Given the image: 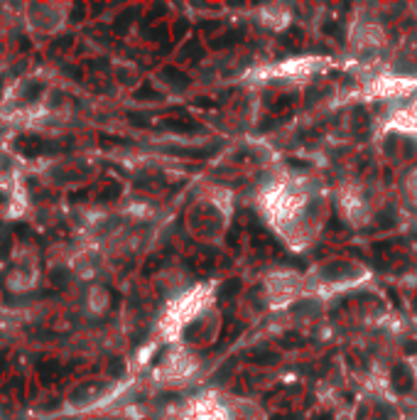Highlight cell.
<instances>
[{
    "instance_id": "obj_2",
    "label": "cell",
    "mask_w": 417,
    "mask_h": 420,
    "mask_svg": "<svg viewBox=\"0 0 417 420\" xmlns=\"http://www.w3.org/2000/svg\"><path fill=\"white\" fill-rule=\"evenodd\" d=\"M214 288V283H201L182 290L160 317V339L167 344H184L194 351L211 344L221 327Z\"/></svg>"
},
{
    "instance_id": "obj_6",
    "label": "cell",
    "mask_w": 417,
    "mask_h": 420,
    "mask_svg": "<svg viewBox=\"0 0 417 420\" xmlns=\"http://www.w3.org/2000/svg\"><path fill=\"white\" fill-rule=\"evenodd\" d=\"M388 49V32L373 18H358L348 32V54L358 69H373Z\"/></svg>"
},
{
    "instance_id": "obj_4",
    "label": "cell",
    "mask_w": 417,
    "mask_h": 420,
    "mask_svg": "<svg viewBox=\"0 0 417 420\" xmlns=\"http://www.w3.org/2000/svg\"><path fill=\"white\" fill-rule=\"evenodd\" d=\"M371 278V271L351 258H331L324 261L319 266H314L309 273H304V283H307V295H319V297H329L336 293H344L348 288H356L361 283H366Z\"/></svg>"
},
{
    "instance_id": "obj_13",
    "label": "cell",
    "mask_w": 417,
    "mask_h": 420,
    "mask_svg": "<svg viewBox=\"0 0 417 420\" xmlns=\"http://www.w3.org/2000/svg\"><path fill=\"white\" fill-rule=\"evenodd\" d=\"M402 194H405V199L410 201V206L417 209V167H412V170L405 174V179H402Z\"/></svg>"
},
{
    "instance_id": "obj_5",
    "label": "cell",
    "mask_w": 417,
    "mask_h": 420,
    "mask_svg": "<svg viewBox=\"0 0 417 420\" xmlns=\"http://www.w3.org/2000/svg\"><path fill=\"white\" fill-rule=\"evenodd\" d=\"M231 219V197L221 189H216L214 194L196 199V204L189 212V231L194 234V239H204V241H214L221 239V234L226 231Z\"/></svg>"
},
{
    "instance_id": "obj_3",
    "label": "cell",
    "mask_w": 417,
    "mask_h": 420,
    "mask_svg": "<svg viewBox=\"0 0 417 420\" xmlns=\"http://www.w3.org/2000/svg\"><path fill=\"white\" fill-rule=\"evenodd\" d=\"M179 420H268V418L263 408L248 398L206 391L184 405Z\"/></svg>"
},
{
    "instance_id": "obj_10",
    "label": "cell",
    "mask_w": 417,
    "mask_h": 420,
    "mask_svg": "<svg viewBox=\"0 0 417 420\" xmlns=\"http://www.w3.org/2000/svg\"><path fill=\"white\" fill-rule=\"evenodd\" d=\"M258 18H260V25H265L270 30H285L290 25L292 15H290V10L285 5H263Z\"/></svg>"
},
{
    "instance_id": "obj_11",
    "label": "cell",
    "mask_w": 417,
    "mask_h": 420,
    "mask_svg": "<svg viewBox=\"0 0 417 420\" xmlns=\"http://www.w3.org/2000/svg\"><path fill=\"white\" fill-rule=\"evenodd\" d=\"M37 283V271L35 268H18L8 275V288L13 293H27Z\"/></svg>"
},
{
    "instance_id": "obj_12",
    "label": "cell",
    "mask_w": 417,
    "mask_h": 420,
    "mask_svg": "<svg viewBox=\"0 0 417 420\" xmlns=\"http://www.w3.org/2000/svg\"><path fill=\"white\" fill-rule=\"evenodd\" d=\"M108 305H111V295H108L106 288H101V285L89 288V293H86V307H89V312L101 315V312L108 310Z\"/></svg>"
},
{
    "instance_id": "obj_1",
    "label": "cell",
    "mask_w": 417,
    "mask_h": 420,
    "mask_svg": "<svg viewBox=\"0 0 417 420\" xmlns=\"http://www.w3.org/2000/svg\"><path fill=\"white\" fill-rule=\"evenodd\" d=\"M258 206L270 224V229L292 248H309L326 224L329 199L314 177L304 174H280L265 184L258 194Z\"/></svg>"
},
{
    "instance_id": "obj_7",
    "label": "cell",
    "mask_w": 417,
    "mask_h": 420,
    "mask_svg": "<svg viewBox=\"0 0 417 420\" xmlns=\"http://www.w3.org/2000/svg\"><path fill=\"white\" fill-rule=\"evenodd\" d=\"M199 366H201L199 351L184 344H169V349L164 351V356L160 359L155 369V378L169 386H179V383L191 381L199 373Z\"/></svg>"
},
{
    "instance_id": "obj_8",
    "label": "cell",
    "mask_w": 417,
    "mask_h": 420,
    "mask_svg": "<svg viewBox=\"0 0 417 420\" xmlns=\"http://www.w3.org/2000/svg\"><path fill=\"white\" fill-rule=\"evenodd\" d=\"M263 290H265V300L273 310H282L290 307L292 302H297L300 297L307 295V283L302 273L295 271H275L263 280Z\"/></svg>"
},
{
    "instance_id": "obj_9",
    "label": "cell",
    "mask_w": 417,
    "mask_h": 420,
    "mask_svg": "<svg viewBox=\"0 0 417 420\" xmlns=\"http://www.w3.org/2000/svg\"><path fill=\"white\" fill-rule=\"evenodd\" d=\"M339 209L346 222H351L353 226H363L371 222V214H373V204L366 194L363 187L358 184H348L339 192Z\"/></svg>"
}]
</instances>
